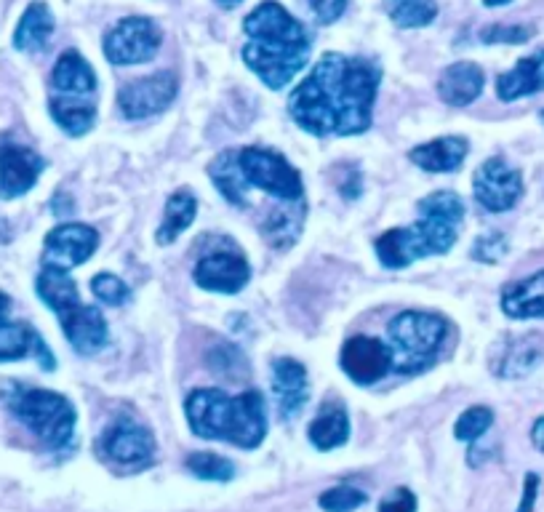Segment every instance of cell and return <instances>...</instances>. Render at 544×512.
<instances>
[{"mask_svg":"<svg viewBox=\"0 0 544 512\" xmlns=\"http://www.w3.org/2000/svg\"><path fill=\"white\" fill-rule=\"evenodd\" d=\"M219 3H222V6H238L240 0H219Z\"/></svg>","mask_w":544,"mask_h":512,"instance_id":"obj_45","label":"cell"},{"mask_svg":"<svg viewBox=\"0 0 544 512\" xmlns=\"http://www.w3.org/2000/svg\"><path fill=\"white\" fill-rule=\"evenodd\" d=\"M91 291L99 302L112 304V307H118V304L128 302L131 299V288L118 278V275H112V272H99L91 280Z\"/></svg>","mask_w":544,"mask_h":512,"instance_id":"obj_36","label":"cell"},{"mask_svg":"<svg viewBox=\"0 0 544 512\" xmlns=\"http://www.w3.org/2000/svg\"><path fill=\"white\" fill-rule=\"evenodd\" d=\"M35 291L46 302V307H51L54 312H62L64 307L80 302L78 283L67 275V270H59L51 264H43V270L35 280Z\"/></svg>","mask_w":544,"mask_h":512,"instance_id":"obj_27","label":"cell"},{"mask_svg":"<svg viewBox=\"0 0 544 512\" xmlns=\"http://www.w3.org/2000/svg\"><path fill=\"white\" fill-rule=\"evenodd\" d=\"M483 83H486V75H483L478 64L456 62L448 64L443 75H440L438 94L451 107H464V104H472L478 99Z\"/></svg>","mask_w":544,"mask_h":512,"instance_id":"obj_23","label":"cell"},{"mask_svg":"<svg viewBox=\"0 0 544 512\" xmlns=\"http://www.w3.org/2000/svg\"><path fill=\"white\" fill-rule=\"evenodd\" d=\"M192 280L206 291H216V294H238L246 288L251 280V264L246 262V256L240 248L230 243V248L222 251H211V254L200 256L195 270H192Z\"/></svg>","mask_w":544,"mask_h":512,"instance_id":"obj_12","label":"cell"},{"mask_svg":"<svg viewBox=\"0 0 544 512\" xmlns=\"http://www.w3.org/2000/svg\"><path fill=\"white\" fill-rule=\"evenodd\" d=\"M507 248H510V243H507V238H504L502 232H486V235H480V238L475 240V246H472V259L494 264L507 254Z\"/></svg>","mask_w":544,"mask_h":512,"instance_id":"obj_38","label":"cell"},{"mask_svg":"<svg viewBox=\"0 0 544 512\" xmlns=\"http://www.w3.org/2000/svg\"><path fill=\"white\" fill-rule=\"evenodd\" d=\"M494 424V411L488 406H472L467 408L459 419H456V427H454V435L459 440H467V443H472V440H478L480 435H486L488 427Z\"/></svg>","mask_w":544,"mask_h":512,"instance_id":"obj_34","label":"cell"},{"mask_svg":"<svg viewBox=\"0 0 544 512\" xmlns=\"http://www.w3.org/2000/svg\"><path fill=\"white\" fill-rule=\"evenodd\" d=\"M384 11L398 27H424L438 16L435 0H384Z\"/></svg>","mask_w":544,"mask_h":512,"instance_id":"obj_31","label":"cell"},{"mask_svg":"<svg viewBox=\"0 0 544 512\" xmlns=\"http://www.w3.org/2000/svg\"><path fill=\"white\" fill-rule=\"evenodd\" d=\"M51 35H54V14H51V8L43 0H35V3L27 6V11L22 14L19 24H16L14 48L16 51L35 54V51H43L48 46Z\"/></svg>","mask_w":544,"mask_h":512,"instance_id":"obj_24","label":"cell"},{"mask_svg":"<svg viewBox=\"0 0 544 512\" xmlns=\"http://www.w3.org/2000/svg\"><path fill=\"white\" fill-rule=\"evenodd\" d=\"M176 78L174 72H155L150 78L131 80L120 88L118 107L128 120L152 118L174 102Z\"/></svg>","mask_w":544,"mask_h":512,"instance_id":"obj_13","label":"cell"},{"mask_svg":"<svg viewBox=\"0 0 544 512\" xmlns=\"http://www.w3.org/2000/svg\"><path fill=\"white\" fill-rule=\"evenodd\" d=\"M502 312L507 318H544V270L502 288Z\"/></svg>","mask_w":544,"mask_h":512,"instance_id":"obj_22","label":"cell"},{"mask_svg":"<svg viewBox=\"0 0 544 512\" xmlns=\"http://www.w3.org/2000/svg\"><path fill=\"white\" fill-rule=\"evenodd\" d=\"M486 6H504V3H510V0H483Z\"/></svg>","mask_w":544,"mask_h":512,"instance_id":"obj_44","label":"cell"},{"mask_svg":"<svg viewBox=\"0 0 544 512\" xmlns=\"http://www.w3.org/2000/svg\"><path fill=\"white\" fill-rule=\"evenodd\" d=\"M544 358V336L526 334L510 336L507 342L499 344V350L491 358V371L499 379H520L531 374Z\"/></svg>","mask_w":544,"mask_h":512,"instance_id":"obj_18","label":"cell"},{"mask_svg":"<svg viewBox=\"0 0 544 512\" xmlns=\"http://www.w3.org/2000/svg\"><path fill=\"white\" fill-rule=\"evenodd\" d=\"M51 118L64 134L83 136L96 123V75L78 51H64L51 72Z\"/></svg>","mask_w":544,"mask_h":512,"instance_id":"obj_5","label":"cell"},{"mask_svg":"<svg viewBox=\"0 0 544 512\" xmlns=\"http://www.w3.org/2000/svg\"><path fill=\"white\" fill-rule=\"evenodd\" d=\"M536 494H539V475L528 472L526 478H523V499L518 504V512H534Z\"/></svg>","mask_w":544,"mask_h":512,"instance_id":"obj_41","label":"cell"},{"mask_svg":"<svg viewBox=\"0 0 544 512\" xmlns=\"http://www.w3.org/2000/svg\"><path fill=\"white\" fill-rule=\"evenodd\" d=\"M8 312H11V299L0 291V323H6Z\"/></svg>","mask_w":544,"mask_h":512,"instance_id":"obj_43","label":"cell"},{"mask_svg":"<svg viewBox=\"0 0 544 512\" xmlns=\"http://www.w3.org/2000/svg\"><path fill=\"white\" fill-rule=\"evenodd\" d=\"M531 443L544 454V416H539L531 427Z\"/></svg>","mask_w":544,"mask_h":512,"instance_id":"obj_42","label":"cell"},{"mask_svg":"<svg viewBox=\"0 0 544 512\" xmlns=\"http://www.w3.org/2000/svg\"><path fill=\"white\" fill-rule=\"evenodd\" d=\"M539 91H544V48L520 59L510 72H502L496 78V94L502 102H515Z\"/></svg>","mask_w":544,"mask_h":512,"instance_id":"obj_21","label":"cell"},{"mask_svg":"<svg viewBox=\"0 0 544 512\" xmlns=\"http://www.w3.org/2000/svg\"><path fill=\"white\" fill-rule=\"evenodd\" d=\"M464 200L451 190L432 192L419 203V219L403 230H387L374 243L376 256L387 270H403L416 259L451 251L462 227Z\"/></svg>","mask_w":544,"mask_h":512,"instance_id":"obj_3","label":"cell"},{"mask_svg":"<svg viewBox=\"0 0 544 512\" xmlns=\"http://www.w3.org/2000/svg\"><path fill=\"white\" fill-rule=\"evenodd\" d=\"M272 392L278 400V411L283 419H296L302 414L304 403L310 398L307 371L299 360L278 358L272 363Z\"/></svg>","mask_w":544,"mask_h":512,"instance_id":"obj_19","label":"cell"},{"mask_svg":"<svg viewBox=\"0 0 544 512\" xmlns=\"http://www.w3.org/2000/svg\"><path fill=\"white\" fill-rule=\"evenodd\" d=\"M344 374L358 384H374L392 368L390 344L379 342L374 336H352L347 339L339 355Z\"/></svg>","mask_w":544,"mask_h":512,"instance_id":"obj_15","label":"cell"},{"mask_svg":"<svg viewBox=\"0 0 544 512\" xmlns=\"http://www.w3.org/2000/svg\"><path fill=\"white\" fill-rule=\"evenodd\" d=\"M238 166L246 176L248 190H264L283 203L304 200L302 176L280 152L262 150V147H240Z\"/></svg>","mask_w":544,"mask_h":512,"instance_id":"obj_8","label":"cell"},{"mask_svg":"<svg viewBox=\"0 0 544 512\" xmlns=\"http://www.w3.org/2000/svg\"><path fill=\"white\" fill-rule=\"evenodd\" d=\"M184 414L198 438L256 448L267 435V406L254 390L227 395L219 387H200L190 392Z\"/></svg>","mask_w":544,"mask_h":512,"instance_id":"obj_4","label":"cell"},{"mask_svg":"<svg viewBox=\"0 0 544 512\" xmlns=\"http://www.w3.org/2000/svg\"><path fill=\"white\" fill-rule=\"evenodd\" d=\"M187 470L195 478L216 480V483H227V480L235 478V464L219 454H208V451H198V454L187 456Z\"/></svg>","mask_w":544,"mask_h":512,"instance_id":"obj_33","label":"cell"},{"mask_svg":"<svg viewBox=\"0 0 544 512\" xmlns=\"http://www.w3.org/2000/svg\"><path fill=\"white\" fill-rule=\"evenodd\" d=\"M307 6L320 24H331L344 14L347 0H307Z\"/></svg>","mask_w":544,"mask_h":512,"instance_id":"obj_39","label":"cell"},{"mask_svg":"<svg viewBox=\"0 0 544 512\" xmlns=\"http://www.w3.org/2000/svg\"><path fill=\"white\" fill-rule=\"evenodd\" d=\"M206 360L208 368H211L216 376L230 379V382H246L248 374H251V368H248L246 358H243V352H240L235 344L216 342L214 347L206 352Z\"/></svg>","mask_w":544,"mask_h":512,"instance_id":"obj_30","label":"cell"},{"mask_svg":"<svg viewBox=\"0 0 544 512\" xmlns=\"http://www.w3.org/2000/svg\"><path fill=\"white\" fill-rule=\"evenodd\" d=\"M318 504L326 512H352L366 504V494L352 486H334L318 496Z\"/></svg>","mask_w":544,"mask_h":512,"instance_id":"obj_35","label":"cell"},{"mask_svg":"<svg viewBox=\"0 0 544 512\" xmlns=\"http://www.w3.org/2000/svg\"><path fill=\"white\" fill-rule=\"evenodd\" d=\"M531 38H534V27H528V24H510V27L494 24V27L480 30L483 43H512V46H518V43H528Z\"/></svg>","mask_w":544,"mask_h":512,"instance_id":"obj_37","label":"cell"},{"mask_svg":"<svg viewBox=\"0 0 544 512\" xmlns=\"http://www.w3.org/2000/svg\"><path fill=\"white\" fill-rule=\"evenodd\" d=\"M472 192L486 211L502 214L523 198V176L518 168H512L507 160L496 155L478 166L472 176Z\"/></svg>","mask_w":544,"mask_h":512,"instance_id":"obj_11","label":"cell"},{"mask_svg":"<svg viewBox=\"0 0 544 512\" xmlns=\"http://www.w3.org/2000/svg\"><path fill=\"white\" fill-rule=\"evenodd\" d=\"M467 150H470V144L462 136H440V139L414 147L408 152V160L430 174H448L462 166Z\"/></svg>","mask_w":544,"mask_h":512,"instance_id":"obj_20","label":"cell"},{"mask_svg":"<svg viewBox=\"0 0 544 512\" xmlns=\"http://www.w3.org/2000/svg\"><path fill=\"white\" fill-rule=\"evenodd\" d=\"M542 120H544V112H542Z\"/></svg>","mask_w":544,"mask_h":512,"instance_id":"obj_46","label":"cell"},{"mask_svg":"<svg viewBox=\"0 0 544 512\" xmlns=\"http://www.w3.org/2000/svg\"><path fill=\"white\" fill-rule=\"evenodd\" d=\"M56 315H59V323H62L67 342L80 355H94L110 339V331H107V323H104V315L99 307L75 302L70 307H64L62 312H56Z\"/></svg>","mask_w":544,"mask_h":512,"instance_id":"obj_17","label":"cell"},{"mask_svg":"<svg viewBox=\"0 0 544 512\" xmlns=\"http://www.w3.org/2000/svg\"><path fill=\"white\" fill-rule=\"evenodd\" d=\"M11 414L30 427L43 446L51 451H64L75 440V424L78 411L70 398H64L54 390H32V387H11L6 398Z\"/></svg>","mask_w":544,"mask_h":512,"instance_id":"obj_6","label":"cell"},{"mask_svg":"<svg viewBox=\"0 0 544 512\" xmlns=\"http://www.w3.org/2000/svg\"><path fill=\"white\" fill-rule=\"evenodd\" d=\"M99 248V232L94 227L80 222L59 224L46 235L43 246V264L59 267V270H72L91 259Z\"/></svg>","mask_w":544,"mask_h":512,"instance_id":"obj_14","label":"cell"},{"mask_svg":"<svg viewBox=\"0 0 544 512\" xmlns=\"http://www.w3.org/2000/svg\"><path fill=\"white\" fill-rule=\"evenodd\" d=\"M99 451L112 464L136 470V467H147L155 459V438L142 422H136L128 414H120L99 438Z\"/></svg>","mask_w":544,"mask_h":512,"instance_id":"obj_10","label":"cell"},{"mask_svg":"<svg viewBox=\"0 0 544 512\" xmlns=\"http://www.w3.org/2000/svg\"><path fill=\"white\" fill-rule=\"evenodd\" d=\"M243 30L248 38L243 46V62L259 75L264 86L275 91L288 86L310 59L307 30L275 0L256 6L246 16Z\"/></svg>","mask_w":544,"mask_h":512,"instance_id":"obj_2","label":"cell"},{"mask_svg":"<svg viewBox=\"0 0 544 512\" xmlns=\"http://www.w3.org/2000/svg\"><path fill=\"white\" fill-rule=\"evenodd\" d=\"M195 214H198V200L192 198L190 190L174 192L166 203V216H163V224L158 227V243L160 246H168L174 243L179 235H182L192 222H195Z\"/></svg>","mask_w":544,"mask_h":512,"instance_id":"obj_28","label":"cell"},{"mask_svg":"<svg viewBox=\"0 0 544 512\" xmlns=\"http://www.w3.org/2000/svg\"><path fill=\"white\" fill-rule=\"evenodd\" d=\"M46 160L22 144H0V200H14L38 184Z\"/></svg>","mask_w":544,"mask_h":512,"instance_id":"obj_16","label":"cell"},{"mask_svg":"<svg viewBox=\"0 0 544 512\" xmlns=\"http://www.w3.org/2000/svg\"><path fill=\"white\" fill-rule=\"evenodd\" d=\"M382 70L366 56L323 54L288 96V112L315 136H355L371 128Z\"/></svg>","mask_w":544,"mask_h":512,"instance_id":"obj_1","label":"cell"},{"mask_svg":"<svg viewBox=\"0 0 544 512\" xmlns=\"http://www.w3.org/2000/svg\"><path fill=\"white\" fill-rule=\"evenodd\" d=\"M38 334L27 323H0V363L22 360L35 350Z\"/></svg>","mask_w":544,"mask_h":512,"instance_id":"obj_32","label":"cell"},{"mask_svg":"<svg viewBox=\"0 0 544 512\" xmlns=\"http://www.w3.org/2000/svg\"><path fill=\"white\" fill-rule=\"evenodd\" d=\"M379 512H416V496L408 488H395L379 502Z\"/></svg>","mask_w":544,"mask_h":512,"instance_id":"obj_40","label":"cell"},{"mask_svg":"<svg viewBox=\"0 0 544 512\" xmlns=\"http://www.w3.org/2000/svg\"><path fill=\"white\" fill-rule=\"evenodd\" d=\"M448 323L432 312L408 310L390 320L387 336H390L392 368L403 376L422 374L440 358L443 342H446Z\"/></svg>","mask_w":544,"mask_h":512,"instance_id":"obj_7","label":"cell"},{"mask_svg":"<svg viewBox=\"0 0 544 512\" xmlns=\"http://www.w3.org/2000/svg\"><path fill=\"white\" fill-rule=\"evenodd\" d=\"M160 27L144 16H128L107 32L104 38V56L112 64H142L150 62L160 48Z\"/></svg>","mask_w":544,"mask_h":512,"instance_id":"obj_9","label":"cell"},{"mask_svg":"<svg viewBox=\"0 0 544 512\" xmlns=\"http://www.w3.org/2000/svg\"><path fill=\"white\" fill-rule=\"evenodd\" d=\"M307 438L318 451H334L350 440V416L342 403H323L320 414L310 424Z\"/></svg>","mask_w":544,"mask_h":512,"instance_id":"obj_25","label":"cell"},{"mask_svg":"<svg viewBox=\"0 0 544 512\" xmlns=\"http://www.w3.org/2000/svg\"><path fill=\"white\" fill-rule=\"evenodd\" d=\"M304 222V203L299 200V206L294 208V203H288L286 208H275L267 214V219L262 222V235L267 238V243L275 248H288L299 238V230H302Z\"/></svg>","mask_w":544,"mask_h":512,"instance_id":"obj_29","label":"cell"},{"mask_svg":"<svg viewBox=\"0 0 544 512\" xmlns=\"http://www.w3.org/2000/svg\"><path fill=\"white\" fill-rule=\"evenodd\" d=\"M208 176L211 182L216 184V190L222 192L224 200H230L232 206L248 208V184L246 176L238 166V150L222 152L219 158H214V163L208 166Z\"/></svg>","mask_w":544,"mask_h":512,"instance_id":"obj_26","label":"cell"}]
</instances>
